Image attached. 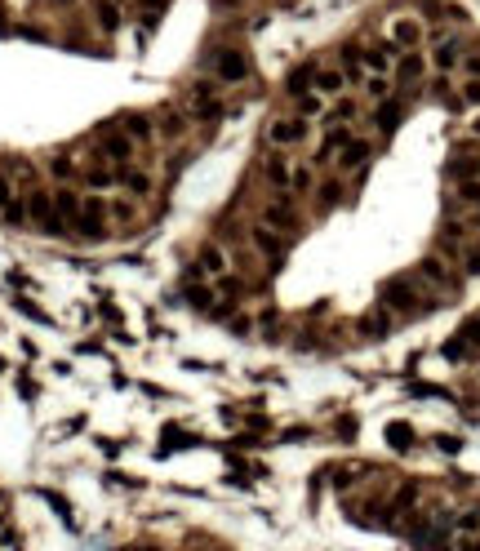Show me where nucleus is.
<instances>
[{
    "mask_svg": "<svg viewBox=\"0 0 480 551\" xmlns=\"http://www.w3.org/2000/svg\"><path fill=\"white\" fill-rule=\"evenodd\" d=\"M365 160H369V143H360V138H352L338 152V169L342 174H352V169H365Z\"/></svg>",
    "mask_w": 480,
    "mask_h": 551,
    "instance_id": "412c9836",
    "label": "nucleus"
},
{
    "mask_svg": "<svg viewBox=\"0 0 480 551\" xmlns=\"http://www.w3.org/2000/svg\"><path fill=\"white\" fill-rule=\"evenodd\" d=\"M196 267H201V276L218 280V276L231 272V258H227V249H223L218 240H209V245H201V258H196Z\"/></svg>",
    "mask_w": 480,
    "mask_h": 551,
    "instance_id": "f8f14e48",
    "label": "nucleus"
},
{
    "mask_svg": "<svg viewBox=\"0 0 480 551\" xmlns=\"http://www.w3.org/2000/svg\"><path fill=\"white\" fill-rule=\"evenodd\" d=\"M121 187L134 196V200H143V196H152V187H156V178H152V165H125L121 169Z\"/></svg>",
    "mask_w": 480,
    "mask_h": 551,
    "instance_id": "ddd939ff",
    "label": "nucleus"
},
{
    "mask_svg": "<svg viewBox=\"0 0 480 551\" xmlns=\"http://www.w3.org/2000/svg\"><path fill=\"white\" fill-rule=\"evenodd\" d=\"M294 103H298V116H303V121H311V116L325 111V98H320V94H298Z\"/></svg>",
    "mask_w": 480,
    "mask_h": 551,
    "instance_id": "2f4dec72",
    "label": "nucleus"
},
{
    "mask_svg": "<svg viewBox=\"0 0 480 551\" xmlns=\"http://www.w3.org/2000/svg\"><path fill=\"white\" fill-rule=\"evenodd\" d=\"M49 174H54L58 182H72V178H80V169H76V165H72L67 156H54V160H49Z\"/></svg>",
    "mask_w": 480,
    "mask_h": 551,
    "instance_id": "473e14b6",
    "label": "nucleus"
},
{
    "mask_svg": "<svg viewBox=\"0 0 480 551\" xmlns=\"http://www.w3.org/2000/svg\"><path fill=\"white\" fill-rule=\"evenodd\" d=\"M121 133H129L134 147H147V143H152V116H143V111L121 116Z\"/></svg>",
    "mask_w": 480,
    "mask_h": 551,
    "instance_id": "aec40b11",
    "label": "nucleus"
},
{
    "mask_svg": "<svg viewBox=\"0 0 480 551\" xmlns=\"http://www.w3.org/2000/svg\"><path fill=\"white\" fill-rule=\"evenodd\" d=\"M450 174L458 182H480V156H467V160H454L450 165Z\"/></svg>",
    "mask_w": 480,
    "mask_h": 551,
    "instance_id": "c85d7f7f",
    "label": "nucleus"
},
{
    "mask_svg": "<svg viewBox=\"0 0 480 551\" xmlns=\"http://www.w3.org/2000/svg\"><path fill=\"white\" fill-rule=\"evenodd\" d=\"M307 138H311V121H303V116H276L267 125V143L276 152H294V147H303Z\"/></svg>",
    "mask_w": 480,
    "mask_h": 551,
    "instance_id": "39448f33",
    "label": "nucleus"
},
{
    "mask_svg": "<svg viewBox=\"0 0 480 551\" xmlns=\"http://www.w3.org/2000/svg\"><path fill=\"white\" fill-rule=\"evenodd\" d=\"M418 280H427V285H436V289H454V276H450V267H445V258H436V254H427L423 262H418V272H413Z\"/></svg>",
    "mask_w": 480,
    "mask_h": 551,
    "instance_id": "f3484780",
    "label": "nucleus"
},
{
    "mask_svg": "<svg viewBox=\"0 0 480 551\" xmlns=\"http://www.w3.org/2000/svg\"><path fill=\"white\" fill-rule=\"evenodd\" d=\"M401 103H396V98H387V103H378V116H374V121H378V129H383V133H391L396 125H401Z\"/></svg>",
    "mask_w": 480,
    "mask_h": 551,
    "instance_id": "bb28decb",
    "label": "nucleus"
},
{
    "mask_svg": "<svg viewBox=\"0 0 480 551\" xmlns=\"http://www.w3.org/2000/svg\"><path fill=\"white\" fill-rule=\"evenodd\" d=\"M360 89H365L369 103H387V98H391V76H365Z\"/></svg>",
    "mask_w": 480,
    "mask_h": 551,
    "instance_id": "cd10ccee",
    "label": "nucleus"
},
{
    "mask_svg": "<svg viewBox=\"0 0 480 551\" xmlns=\"http://www.w3.org/2000/svg\"><path fill=\"white\" fill-rule=\"evenodd\" d=\"M454 529H458V533H467V538H480V516H476V511L454 516Z\"/></svg>",
    "mask_w": 480,
    "mask_h": 551,
    "instance_id": "f704fd0d",
    "label": "nucleus"
},
{
    "mask_svg": "<svg viewBox=\"0 0 480 551\" xmlns=\"http://www.w3.org/2000/svg\"><path fill=\"white\" fill-rule=\"evenodd\" d=\"M187 303L201 307V311H209L213 303H218V294H213V285H191V289H187Z\"/></svg>",
    "mask_w": 480,
    "mask_h": 551,
    "instance_id": "7c9ffc66",
    "label": "nucleus"
},
{
    "mask_svg": "<svg viewBox=\"0 0 480 551\" xmlns=\"http://www.w3.org/2000/svg\"><path fill=\"white\" fill-rule=\"evenodd\" d=\"M396 58H401V49H396L391 40L360 49V67H365V76H391L396 72Z\"/></svg>",
    "mask_w": 480,
    "mask_h": 551,
    "instance_id": "1a4fd4ad",
    "label": "nucleus"
},
{
    "mask_svg": "<svg viewBox=\"0 0 480 551\" xmlns=\"http://www.w3.org/2000/svg\"><path fill=\"white\" fill-rule=\"evenodd\" d=\"M0 218H5V223H13V227H23V223H27V200L18 196V200H13V205H9L5 213H0Z\"/></svg>",
    "mask_w": 480,
    "mask_h": 551,
    "instance_id": "e433bc0d",
    "label": "nucleus"
},
{
    "mask_svg": "<svg viewBox=\"0 0 480 551\" xmlns=\"http://www.w3.org/2000/svg\"><path fill=\"white\" fill-rule=\"evenodd\" d=\"M187 107L196 121H218L223 116V89L218 80H196V85L187 89Z\"/></svg>",
    "mask_w": 480,
    "mask_h": 551,
    "instance_id": "423d86ee",
    "label": "nucleus"
},
{
    "mask_svg": "<svg viewBox=\"0 0 480 551\" xmlns=\"http://www.w3.org/2000/svg\"><path fill=\"white\" fill-rule=\"evenodd\" d=\"M338 436H356V418H338Z\"/></svg>",
    "mask_w": 480,
    "mask_h": 551,
    "instance_id": "c03bdc74",
    "label": "nucleus"
},
{
    "mask_svg": "<svg viewBox=\"0 0 480 551\" xmlns=\"http://www.w3.org/2000/svg\"><path fill=\"white\" fill-rule=\"evenodd\" d=\"M262 223H267L272 231H294L298 227V205L289 191H276L267 205H262Z\"/></svg>",
    "mask_w": 480,
    "mask_h": 551,
    "instance_id": "6e6552de",
    "label": "nucleus"
},
{
    "mask_svg": "<svg viewBox=\"0 0 480 551\" xmlns=\"http://www.w3.org/2000/svg\"><path fill=\"white\" fill-rule=\"evenodd\" d=\"M436 449H445V454H458L462 440H458V436H436Z\"/></svg>",
    "mask_w": 480,
    "mask_h": 551,
    "instance_id": "79ce46f5",
    "label": "nucleus"
},
{
    "mask_svg": "<svg viewBox=\"0 0 480 551\" xmlns=\"http://www.w3.org/2000/svg\"><path fill=\"white\" fill-rule=\"evenodd\" d=\"M338 200H342V182H325V187L316 191V205H320V209H334Z\"/></svg>",
    "mask_w": 480,
    "mask_h": 551,
    "instance_id": "72a5a7b5",
    "label": "nucleus"
},
{
    "mask_svg": "<svg viewBox=\"0 0 480 551\" xmlns=\"http://www.w3.org/2000/svg\"><path fill=\"white\" fill-rule=\"evenodd\" d=\"M289 191H311V165H294V182Z\"/></svg>",
    "mask_w": 480,
    "mask_h": 551,
    "instance_id": "4c0bfd02",
    "label": "nucleus"
},
{
    "mask_svg": "<svg viewBox=\"0 0 480 551\" xmlns=\"http://www.w3.org/2000/svg\"><path fill=\"white\" fill-rule=\"evenodd\" d=\"M387 329H391V311H383V307L369 311L365 321H360V333H365V338H383Z\"/></svg>",
    "mask_w": 480,
    "mask_h": 551,
    "instance_id": "a878e982",
    "label": "nucleus"
},
{
    "mask_svg": "<svg viewBox=\"0 0 480 551\" xmlns=\"http://www.w3.org/2000/svg\"><path fill=\"white\" fill-rule=\"evenodd\" d=\"M378 307L396 311V316H413L418 307H436V298H427L418 289V276H401V280H387L383 294H378Z\"/></svg>",
    "mask_w": 480,
    "mask_h": 551,
    "instance_id": "f257e3e1",
    "label": "nucleus"
},
{
    "mask_svg": "<svg viewBox=\"0 0 480 551\" xmlns=\"http://www.w3.org/2000/svg\"><path fill=\"white\" fill-rule=\"evenodd\" d=\"M250 245L258 249L262 258L272 262V272L280 267V258H285V240H280V231H272L267 223H258V227H250Z\"/></svg>",
    "mask_w": 480,
    "mask_h": 551,
    "instance_id": "9d476101",
    "label": "nucleus"
},
{
    "mask_svg": "<svg viewBox=\"0 0 480 551\" xmlns=\"http://www.w3.org/2000/svg\"><path fill=\"white\" fill-rule=\"evenodd\" d=\"M62 5H67V0H62Z\"/></svg>",
    "mask_w": 480,
    "mask_h": 551,
    "instance_id": "de8ad7c7",
    "label": "nucleus"
},
{
    "mask_svg": "<svg viewBox=\"0 0 480 551\" xmlns=\"http://www.w3.org/2000/svg\"><path fill=\"white\" fill-rule=\"evenodd\" d=\"M98 156H103L107 165H138V147H134V138L129 133H121V125H107V129H98Z\"/></svg>",
    "mask_w": 480,
    "mask_h": 551,
    "instance_id": "7ed1b4c3",
    "label": "nucleus"
},
{
    "mask_svg": "<svg viewBox=\"0 0 480 551\" xmlns=\"http://www.w3.org/2000/svg\"><path fill=\"white\" fill-rule=\"evenodd\" d=\"M458 551H480V538H462V542H458Z\"/></svg>",
    "mask_w": 480,
    "mask_h": 551,
    "instance_id": "a18cd8bd",
    "label": "nucleus"
},
{
    "mask_svg": "<svg viewBox=\"0 0 480 551\" xmlns=\"http://www.w3.org/2000/svg\"><path fill=\"white\" fill-rule=\"evenodd\" d=\"M107 227H111L107 200H103V196H85V200H80V223H76V231H80V236H89V240H103Z\"/></svg>",
    "mask_w": 480,
    "mask_h": 551,
    "instance_id": "0eeeda50",
    "label": "nucleus"
},
{
    "mask_svg": "<svg viewBox=\"0 0 480 551\" xmlns=\"http://www.w3.org/2000/svg\"><path fill=\"white\" fill-rule=\"evenodd\" d=\"M107 218H111V223H134V218H138V200H134V196L107 200Z\"/></svg>",
    "mask_w": 480,
    "mask_h": 551,
    "instance_id": "b1692460",
    "label": "nucleus"
},
{
    "mask_svg": "<svg viewBox=\"0 0 480 551\" xmlns=\"http://www.w3.org/2000/svg\"><path fill=\"white\" fill-rule=\"evenodd\" d=\"M467 133H471V138H480V116H471V125H467Z\"/></svg>",
    "mask_w": 480,
    "mask_h": 551,
    "instance_id": "49530a36",
    "label": "nucleus"
},
{
    "mask_svg": "<svg viewBox=\"0 0 480 551\" xmlns=\"http://www.w3.org/2000/svg\"><path fill=\"white\" fill-rule=\"evenodd\" d=\"M121 9H116V0H94V27L103 31V36H116L121 31Z\"/></svg>",
    "mask_w": 480,
    "mask_h": 551,
    "instance_id": "6ab92c4d",
    "label": "nucleus"
},
{
    "mask_svg": "<svg viewBox=\"0 0 480 551\" xmlns=\"http://www.w3.org/2000/svg\"><path fill=\"white\" fill-rule=\"evenodd\" d=\"M262 178H267L276 191H289V182H294V160H289L285 152H267V156H262Z\"/></svg>",
    "mask_w": 480,
    "mask_h": 551,
    "instance_id": "9b49d317",
    "label": "nucleus"
},
{
    "mask_svg": "<svg viewBox=\"0 0 480 551\" xmlns=\"http://www.w3.org/2000/svg\"><path fill=\"white\" fill-rule=\"evenodd\" d=\"M462 62V45L458 40H445V45H436V54H432V67L445 76V72H454V67Z\"/></svg>",
    "mask_w": 480,
    "mask_h": 551,
    "instance_id": "5701e85b",
    "label": "nucleus"
},
{
    "mask_svg": "<svg viewBox=\"0 0 480 551\" xmlns=\"http://www.w3.org/2000/svg\"><path fill=\"white\" fill-rule=\"evenodd\" d=\"M80 178H85L89 187H98V191L121 187V169H116V165H107L103 156H94V165H89V169H80Z\"/></svg>",
    "mask_w": 480,
    "mask_h": 551,
    "instance_id": "dca6fc26",
    "label": "nucleus"
},
{
    "mask_svg": "<svg viewBox=\"0 0 480 551\" xmlns=\"http://www.w3.org/2000/svg\"><path fill=\"white\" fill-rule=\"evenodd\" d=\"M80 191H72V187H58L54 191V209H58V223L67 227V231H76V223H80Z\"/></svg>",
    "mask_w": 480,
    "mask_h": 551,
    "instance_id": "2eb2a0df",
    "label": "nucleus"
},
{
    "mask_svg": "<svg viewBox=\"0 0 480 551\" xmlns=\"http://www.w3.org/2000/svg\"><path fill=\"white\" fill-rule=\"evenodd\" d=\"M160 133H164V138H183V133H187V116L183 111H164L160 116Z\"/></svg>",
    "mask_w": 480,
    "mask_h": 551,
    "instance_id": "c756f323",
    "label": "nucleus"
},
{
    "mask_svg": "<svg viewBox=\"0 0 480 551\" xmlns=\"http://www.w3.org/2000/svg\"><path fill=\"white\" fill-rule=\"evenodd\" d=\"M427 36L418 18H391V45L401 49V54H409V49H418V40Z\"/></svg>",
    "mask_w": 480,
    "mask_h": 551,
    "instance_id": "4468645a",
    "label": "nucleus"
},
{
    "mask_svg": "<svg viewBox=\"0 0 480 551\" xmlns=\"http://www.w3.org/2000/svg\"><path fill=\"white\" fill-rule=\"evenodd\" d=\"M209 72H213L218 85H240V80L250 76V58H245V49L223 45V49H213V54H209Z\"/></svg>",
    "mask_w": 480,
    "mask_h": 551,
    "instance_id": "20e7f679",
    "label": "nucleus"
},
{
    "mask_svg": "<svg viewBox=\"0 0 480 551\" xmlns=\"http://www.w3.org/2000/svg\"><path fill=\"white\" fill-rule=\"evenodd\" d=\"M352 116H356V103H338L334 116H329V125H342V121H352Z\"/></svg>",
    "mask_w": 480,
    "mask_h": 551,
    "instance_id": "ea45409f",
    "label": "nucleus"
},
{
    "mask_svg": "<svg viewBox=\"0 0 480 551\" xmlns=\"http://www.w3.org/2000/svg\"><path fill=\"white\" fill-rule=\"evenodd\" d=\"M467 272H471V276H480V245H476V249H467Z\"/></svg>",
    "mask_w": 480,
    "mask_h": 551,
    "instance_id": "37998d69",
    "label": "nucleus"
},
{
    "mask_svg": "<svg viewBox=\"0 0 480 551\" xmlns=\"http://www.w3.org/2000/svg\"><path fill=\"white\" fill-rule=\"evenodd\" d=\"M13 200H18V191H13V178H9L5 169H0V213H5V209L13 205Z\"/></svg>",
    "mask_w": 480,
    "mask_h": 551,
    "instance_id": "c9c22d12",
    "label": "nucleus"
},
{
    "mask_svg": "<svg viewBox=\"0 0 480 551\" xmlns=\"http://www.w3.org/2000/svg\"><path fill=\"white\" fill-rule=\"evenodd\" d=\"M458 103H462V107H480V80H467V85H462Z\"/></svg>",
    "mask_w": 480,
    "mask_h": 551,
    "instance_id": "58836bf2",
    "label": "nucleus"
},
{
    "mask_svg": "<svg viewBox=\"0 0 480 551\" xmlns=\"http://www.w3.org/2000/svg\"><path fill=\"white\" fill-rule=\"evenodd\" d=\"M423 72H427V58L413 54V49L396 58V80H405V85H409V80H423Z\"/></svg>",
    "mask_w": 480,
    "mask_h": 551,
    "instance_id": "4be33fe9",
    "label": "nucleus"
},
{
    "mask_svg": "<svg viewBox=\"0 0 480 551\" xmlns=\"http://www.w3.org/2000/svg\"><path fill=\"white\" fill-rule=\"evenodd\" d=\"M27 223L40 231V236H67V227L58 223V209H54V191H45V187H31L27 196Z\"/></svg>",
    "mask_w": 480,
    "mask_h": 551,
    "instance_id": "f03ea898",
    "label": "nucleus"
},
{
    "mask_svg": "<svg viewBox=\"0 0 480 551\" xmlns=\"http://www.w3.org/2000/svg\"><path fill=\"white\" fill-rule=\"evenodd\" d=\"M462 72H467V80H480V54H467V58H462Z\"/></svg>",
    "mask_w": 480,
    "mask_h": 551,
    "instance_id": "a19ab883",
    "label": "nucleus"
},
{
    "mask_svg": "<svg viewBox=\"0 0 480 551\" xmlns=\"http://www.w3.org/2000/svg\"><path fill=\"white\" fill-rule=\"evenodd\" d=\"M311 89H316L320 98H338L347 89V72H338V67H316V76H311Z\"/></svg>",
    "mask_w": 480,
    "mask_h": 551,
    "instance_id": "a211bd4d",
    "label": "nucleus"
},
{
    "mask_svg": "<svg viewBox=\"0 0 480 551\" xmlns=\"http://www.w3.org/2000/svg\"><path fill=\"white\" fill-rule=\"evenodd\" d=\"M387 445L396 449V454H409L413 449V427L409 423H387Z\"/></svg>",
    "mask_w": 480,
    "mask_h": 551,
    "instance_id": "393cba45",
    "label": "nucleus"
}]
</instances>
